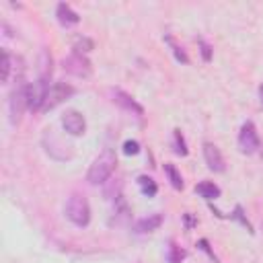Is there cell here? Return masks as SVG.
<instances>
[{"mask_svg":"<svg viewBox=\"0 0 263 263\" xmlns=\"http://www.w3.org/2000/svg\"><path fill=\"white\" fill-rule=\"evenodd\" d=\"M115 164H117L115 152L109 150V148H105V150L92 160V164H90V168H88V175H86V181H88L90 185H103V183L111 177Z\"/></svg>","mask_w":263,"mask_h":263,"instance_id":"cell-1","label":"cell"},{"mask_svg":"<svg viewBox=\"0 0 263 263\" xmlns=\"http://www.w3.org/2000/svg\"><path fill=\"white\" fill-rule=\"evenodd\" d=\"M64 212H66V218L74 226H86L90 222V205H88L86 197L80 195V193H72L68 197Z\"/></svg>","mask_w":263,"mask_h":263,"instance_id":"cell-2","label":"cell"},{"mask_svg":"<svg viewBox=\"0 0 263 263\" xmlns=\"http://www.w3.org/2000/svg\"><path fill=\"white\" fill-rule=\"evenodd\" d=\"M49 78H43L39 76L33 84L27 86V107L31 111H41L43 105H45V97H47V90H49Z\"/></svg>","mask_w":263,"mask_h":263,"instance_id":"cell-3","label":"cell"},{"mask_svg":"<svg viewBox=\"0 0 263 263\" xmlns=\"http://www.w3.org/2000/svg\"><path fill=\"white\" fill-rule=\"evenodd\" d=\"M62 66H64V70H66L68 74L78 76V78H88V76L92 74V64H90V60H88L86 55H82V53H76V51H72L68 58H64Z\"/></svg>","mask_w":263,"mask_h":263,"instance_id":"cell-4","label":"cell"},{"mask_svg":"<svg viewBox=\"0 0 263 263\" xmlns=\"http://www.w3.org/2000/svg\"><path fill=\"white\" fill-rule=\"evenodd\" d=\"M27 86L23 80H18V84L12 88L10 99H8V113H10V123H16L23 115V109L27 107Z\"/></svg>","mask_w":263,"mask_h":263,"instance_id":"cell-5","label":"cell"},{"mask_svg":"<svg viewBox=\"0 0 263 263\" xmlns=\"http://www.w3.org/2000/svg\"><path fill=\"white\" fill-rule=\"evenodd\" d=\"M238 148L245 154H253L259 150V136H257V127L253 121H245L240 132H238Z\"/></svg>","mask_w":263,"mask_h":263,"instance_id":"cell-6","label":"cell"},{"mask_svg":"<svg viewBox=\"0 0 263 263\" xmlns=\"http://www.w3.org/2000/svg\"><path fill=\"white\" fill-rule=\"evenodd\" d=\"M72 95H74V86H70V84H66V82H53V84L49 86V90H47L45 105H43L41 111H49V109L58 107L62 101H66V99L72 97Z\"/></svg>","mask_w":263,"mask_h":263,"instance_id":"cell-7","label":"cell"},{"mask_svg":"<svg viewBox=\"0 0 263 263\" xmlns=\"http://www.w3.org/2000/svg\"><path fill=\"white\" fill-rule=\"evenodd\" d=\"M62 125L64 129L70 134V136H82L86 132V119L80 111L76 109H68L64 115H62Z\"/></svg>","mask_w":263,"mask_h":263,"instance_id":"cell-8","label":"cell"},{"mask_svg":"<svg viewBox=\"0 0 263 263\" xmlns=\"http://www.w3.org/2000/svg\"><path fill=\"white\" fill-rule=\"evenodd\" d=\"M203 158H205V164H208V168L210 171H214V173H222L226 166H224V158H222V152L218 150V146L216 144H212V142H205L203 144Z\"/></svg>","mask_w":263,"mask_h":263,"instance_id":"cell-9","label":"cell"},{"mask_svg":"<svg viewBox=\"0 0 263 263\" xmlns=\"http://www.w3.org/2000/svg\"><path fill=\"white\" fill-rule=\"evenodd\" d=\"M55 16H58L60 25H64V27H74V25H78V21H80L78 12L72 10V6L66 4V2H60V4H58V8H55Z\"/></svg>","mask_w":263,"mask_h":263,"instance_id":"cell-10","label":"cell"},{"mask_svg":"<svg viewBox=\"0 0 263 263\" xmlns=\"http://www.w3.org/2000/svg\"><path fill=\"white\" fill-rule=\"evenodd\" d=\"M113 101H115L119 107H123L125 111H132V113H136V115H142V113H144L142 105H138L134 97H129L127 92H123V90H119V88L113 90Z\"/></svg>","mask_w":263,"mask_h":263,"instance_id":"cell-11","label":"cell"},{"mask_svg":"<svg viewBox=\"0 0 263 263\" xmlns=\"http://www.w3.org/2000/svg\"><path fill=\"white\" fill-rule=\"evenodd\" d=\"M162 220H164V216H162V214H150V216L140 218V220L136 222V230H138V232H142V234H146V232H154V230H158V228H160Z\"/></svg>","mask_w":263,"mask_h":263,"instance_id":"cell-12","label":"cell"},{"mask_svg":"<svg viewBox=\"0 0 263 263\" xmlns=\"http://www.w3.org/2000/svg\"><path fill=\"white\" fill-rule=\"evenodd\" d=\"M195 193H199L203 199H216V197H220V187L216 185V183H212V181H201V183H197L195 185Z\"/></svg>","mask_w":263,"mask_h":263,"instance_id":"cell-13","label":"cell"},{"mask_svg":"<svg viewBox=\"0 0 263 263\" xmlns=\"http://www.w3.org/2000/svg\"><path fill=\"white\" fill-rule=\"evenodd\" d=\"M138 185H140V191H142L144 195H148V197H154L156 191H158L154 179L148 177V175H140V177H138Z\"/></svg>","mask_w":263,"mask_h":263,"instance_id":"cell-14","label":"cell"},{"mask_svg":"<svg viewBox=\"0 0 263 263\" xmlns=\"http://www.w3.org/2000/svg\"><path fill=\"white\" fill-rule=\"evenodd\" d=\"M164 173L168 175V181H171V185H173L175 189H183V177H181V173L177 171L175 164L166 162V164H164Z\"/></svg>","mask_w":263,"mask_h":263,"instance_id":"cell-15","label":"cell"},{"mask_svg":"<svg viewBox=\"0 0 263 263\" xmlns=\"http://www.w3.org/2000/svg\"><path fill=\"white\" fill-rule=\"evenodd\" d=\"M185 257V251L181 247H177L175 242L168 245V263H181Z\"/></svg>","mask_w":263,"mask_h":263,"instance_id":"cell-16","label":"cell"},{"mask_svg":"<svg viewBox=\"0 0 263 263\" xmlns=\"http://www.w3.org/2000/svg\"><path fill=\"white\" fill-rule=\"evenodd\" d=\"M90 49H92V41L86 39V37H82V39H78V41L74 43V51H76V53H82V55H84V53H88Z\"/></svg>","mask_w":263,"mask_h":263,"instance_id":"cell-17","label":"cell"},{"mask_svg":"<svg viewBox=\"0 0 263 263\" xmlns=\"http://www.w3.org/2000/svg\"><path fill=\"white\" fill-rule=\"evenodd\" d=\"M175 152L179 156H187V146H185V140L179 129H175Z\"/></svg>","mask_w":263,"mask_h":263,"instance_id":"cell-18","label":"cell"},{"mask_svg":"<svg viewBox=\"0 0 263 263\" xmlns=\"http://www.w3.org/2000/svg\"><path fill=\"white\" fill-rule=\"evenodd\" d=\"M166 41L171 43V47H173V51H175V58H177L179 62H183V64H187V62H189V58H187V53H185V51H183V49H181L179 45H175L171 37H166Z\"/></svg>","mask_w":263,"mask_h":263,"instance_id":"cell-19","label":"cell"},{"mask_svg":"<svg viewBox=\"0 0 263 263\" xmlns=\"http://www.w3.org/2000/svg\"><path fill=\"white\" fill-rule=\"evenodd\" d=\"M8 78H10V55H8V51H4V58H2V80L8 82Z\"/></svg>","mask_w":263,"mask_h":263,"instance_id":"cell-20","label":"cell"},{"mask_svg":"<svg viewBox=\"0 0 263 263\" xmlns=\"http://www.w3.org/2000/svg\"><path fill=\"white\" fill-rule=\"evenodd\" d=\"M140 152V144L136 142V140H125L123 142V154H138Z\"/></svg>","mask_w":263,"mask_h":263,"instance_id":"cell-21","label":"cell"},{"mask_svg":"<svg viewBox=\"0 0 263 263\" xmlns=\"http://www.w3.org/2000/svg\"><path fill=\"white\" fill-rule=\"evenodd\" d=\"M199 45H201V55H203V60L210 62V58H212V47H210L205 41H199Z\"/></svg>","mask_w":263,"mask_h":263,"instance_id":"cell-22","label":"cell"},{"mask_svg":"<svg viewBox=\"0 0 263 263\" xmlns=\"http://www.w3.org/2000/svg\"><path fill=\"white\" fill-rule=\"evenodd\" d=\"M199 247H201V249H203V251H205V253H208V255H210L214 261H218V259H216V255L212 253V249L208 247V240H205V238H201V240H199Z\"/></svg>","mask_w":263,"mask_h":263,"instance_id":"cell-23","label":"cell"},{"mask_svg":"<svg viewBox=\"0 0 263 263\" xmlns=\"http://www.w3.org/2000/svg\"><path fill=\"white\" fill-rule=\"evenodd\" d=\"M185 222H187V228H191L195 224V220L191 218V214H185Z\"/></svg>","mask_w":263,"mask_h":263,"instance_id":"cell-24","label":"cell"},{"mask_svg":"<svg viewBox=\"0 0 263 263\" xmlns=\"http://www.w3.org/2000/svg\"><path fill=\"white\" fill-rule=\"evenodd\" d=\"M259 103H261V105H263V84H261V86H259Z\"/></svg>","mask_w":263,"mask_h":263,"instance_id":"cell-25","label":"cell"}]
</instances>
